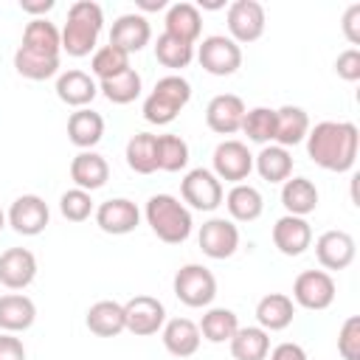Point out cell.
Segmentation results:
<instances>
[{
	"mask_svg": "<svg viewBox=\"0 0 360 360\" xmlns=\"http://www.w3.org/2000/svg\"><path fill=\"white\" fill-rule=\"evenodd\" d=\"M228 343L233 360H267L270 354V332L262 326H239Z\"/></svg>",
	"mask_w": 360,
	"mask_h": 360,
	"instance_id": "32",
	"label": "cell"
},
{
	"mask_svg": "<svg viewBox=\"0 0 360 360\" xmlns=\"http://www.w3.org/2000/svg\"><path fill=\"white\" fill-rule=\"evenodd\" d=\"M267 17H264V6L256 0H233L228 6V34L236 45H248L256 42L264 34Z\"/></svg>",
	"mask_w": 360,
	"mask_h": 360,
	"instance_id": "11",
	"label": "cell"
},
{
	"mask_svg": "<svg viewBox=\"0 0 360 360\" xmlns=\"http://www.w3.org/2000/svg\"><path fill=\"white\" fill-rule=\"evenodd\" d=\"M37 278V256L28 248H8L0 253V284L8 290H25Z\"/></svg>",
	"mask_w": 360,
	"mask_h": 360,
	"instance_id": "19",
	"label": "cell"
},
{
	"mask_svg": "<svg viewBox=\"0 0 360 360\" xmlns=\"http://www.w3.org/2000/svg\"><path fill=\"white\" fill-rule=\"evenodd\" d=\"M155 59L163 65V68H172V70H180V68H188L191 59H194V45L177 39V37H169L166 31L158 37L155 42Z\"/></svg>",
	"mask_w": 360,
	"mask_h": 360,
	"instance_id": "38",
	"label": "cell"
},
{
	"mask_svg": "<svg viewBox=\"0 0 360 360\" xmlns=\"http://www.w3.org/2000/svg\"><path fill=\"white\" fill-rule=\"evenodd\" d=\"M84 323L98 338H115V335H121L127 329L124 326V304H118V301H96L87 309Z\"/></svg>",
	"mask_w": 360,
	"mask_h": 360,
	"instance_id": "31",
	"label": "cell"
},
{
	"mask_svg": "<svg viewBox=\"0 0 360 360\" xmlns=\"http://www.w3.org/2000/svg\"><path fill=\"white\" fill-rule=\"evenodd\" d=\"M96 93H98V84H96V79L90 76V73H84V70H65V73H59L56 76V96H59V101H65L68 107H76V110H82V107H87L93 98H96Z\"/></svg>",
	"mask_w": 360,
	"mask_h": 360,
	"instance_id": "21",
	"label": "cell"
},
{
	"mask_svg": "<svg viewBox=\"0 0 360 360\" xmlns=\"http://www.w3.org/2000/svg\"><path fill=\"white\" fill-rule=\"evenodd\" d=\"M183 202H188L194 211H217L222 205V180L211 169H191L180 183Z\"/></svg>",
	"mask_w": 360,
	"mask_h": 360,
	"instance_id": "8",
	"label": "cell"
},
{
	"mask_svg": "<svg viewBox=\"0 0 360 360\" xmlns=\"http://www.w3.org/2000/svg\"><path fill=\"white\" fill-rule=\"evenodd\" d=\"M70 180L82 191H96L110 180V163L104 160V155L84 149L70 160Z\"/></svg>",
	"mask_w": 360,
	"mask_h": 360,
	"instance_id": "20",
	"label": "cell"
},
{
	"mask_svg": "<svg viewBox=\"0 0 360 360\" xmlns=\"http://www.w3.org/2000/svg\"><path fill=\"white\" fill-rule=\"evenodd\" d=\"M338 354L343 360H360V315H349L338 332Z\"/></svg>",
	"mask_w": 360,
	"mask_h": 360,
	"instance_id": "43",
	"label": "cell"
},
{
	"mask_svg": "<svg viewBox=\"0 0 360 360\" xmlns=\"http://www.w3.org/2000/svg\"><path fill=\"white\" fill-rule=\"evenodd\" d=\"M143 217H146V225L152 228V233L166 245H183L194 228L191 211L172 194H152L146 200Z\"/></svg>",
	"mask_w": 360,
	"mask_h": 360,
	"instance_id": "3",
	"label": "cell"
},
{
	"mask_svg": "<svg viewBox=\"0 0 360 360\" xmlns=\"http://www.w3.org/2000/svg\"><path fill=\"white\" fill-rule=\"evenodd\" d=\"M307 132H309V115H307V110H301L295 104H284V107L276 110V138H273L276 146L290 149V146L301 143L307 138Z\"/></svg>",
	"mask_w": 360,
	"mask_h": 360,
	"instance_id": "28",
	"label": "cell"
},
{
	"mask_svg": "<svg viewBox=\"0 0 360 360\" xmlns=\"http://www.w3.org/2000/svg\"><path fill=\"white\" fill-rule=\"evenodd\" d=\"M307 155L326 172H349L357 160L360 132L352 121H321L307 132Z\"/></svg>",
	"mask_w": 360,
	"mask_h": 360,
	"instance_id": "1",
	"label": "cell"
},
{
	"mask_svg": "<svg viewBox=\"0 0 360 360\" xmlns=\"http://www.w3.org/2000/svg\"><path fill=\"white\" fill-rule=\"evenodd\" d=\"M273 245L284 256H301L312 245V228L307 217H292V214L278 217L273 225Z\"/></svg>",
	"mask_w": 360,
	"mask_h": 360,
	"instance_id": "18",
	"label": "cell"
},
{
	"mask_svg": "<svg viewBox=\"0 0 360 360\" xmlns=\"http://www.w3.org/2000/svg\"><path fill=\"white\" fill-rule=\"evenodd\" d=\"M141 222V211L132 200L127 197H112V200H104L98 208H96V225L104 231V233H112V236H124V233H132Z\"/></svg>",
	"mask_w": 360,
	"mask_h": 360,
	"instance_id": "15",
	"label": "cell"
},
{
	"mask_svg": "<svg viewBox=\"0 0 360 360\" xmlns=\"http://www.w3.org/2000/svg\"><path fill=\"white\" fill-rule=\"evenodd\" d=\"M222 202H225L231 219H236V222H253V219H259L262 211H264V197H262V191H259L256 186H250V183H236V186L222 197Z\"/></svg>",
	"mask_w": 360,
	"mask_h": 360,
	"instance_id": "27",
	"label": "cell"
},
{
	"mask_svg": "<svg viewBox=\"0 0 360 360\" xmlns=\"http://www.w3.org/2000/svg\"><path fill=\"white\" fill-rule=\"evenodd\" d=\"M197 62L211 76H233L242 68V48L225 34H211L200 42Z\"/></svg>",
	"mask_w": 360,
	"mask_h": 360,
	"instance_id": "6",
	"label": "cell"
},
{
	"mask_svg": "<svg viewBox=\"0 0 360 360\" xmlns=\"http://www.w3.org/2000/svg\"><path fill=\"white\" fill-rule=\"evenodd\" d=\"M200 250L208 259H231L239 248V228L225 217H211L200 228Z\"/></svg>",
	"mask_w": 360,
	"mask_h": 360,
	"instance_id": "13",
	"label": "cell"
},
{
	"mask_svg": "<svg viewBox=\"0 0 360 360\" xmlns=\"http://www.w3.org/2000/svg\"><path fill=\"white\" fill-rule=\"evenodd\" d=\"M37 321V307L28 295L22 292H8L0 295V329L3 332H25Z\"/></svg>",
	"mask_w": 360,
	"mask_h": 360,
	"instance_id": "26",
	"label": "cell"
},
{
	"mask_svg": "<svg viewBox=\"0 0 360 360\" xmlns=\"http://www.w3.org/2000/svg\"><path fill=\"white\" fill-rule=\"evenodd\" d=\"M90 70L98 82H107L124 70H129V53H124L121 48L115 45H101L93 51V59H90Z\"/></svg>",
	"mask_w": 360,
	"mask_h": 360,
	"instance_id": "39",
	"label": "cell"
},
{
	"mask_svg": "<svg viewBox=\"0 0 360 360\" xmlns=\"http://www.w3.org/2000/svg\"><path fill=\"white\" fill-rule=\"evenodd\" d=\"M253 169L262 174V180L267 183H284L292 174V155L284 146L267 143L262 146V152L253 158Z\"/></svg>",
	"mask_w": 360,
	"mask_h": 360,
	"instance_id": "33",
	"label": "cell"
},
{
	"mask_svg": "<svg viewBox=\"0 0 360 360\" xmlns=\"http://www.w3.org/2000/svg\"><path fill=\"white\" fill-rule=\"evenodd\" d=\"M335 73L340 79H346V82H357L360 79V51L357 48H346L343 53H338Z\"/></svg>",
	"mask_w": 360,
	"mask_h": 360,
	"instance_id": "44",
	"label": "cell"
},
{
	"mask_svg": "<svg viewBox=\"0 0 360 360\" xmlns=\"http://www.w3.org/2000/svg\"><path fill=\"white\" fill-rule=\"evenodd\" d=\"M242 132L248 135V141L267 146L276 138V110H270V107L248 110L245 118H242Z\"/></svg>",
	"mask_w": 360,
	"mask_h": 360,
	"instance_id": "40",
	"label": "cell"
},
{
	"mask_svg": "<svg viewBox=\"0 0 360 360\" xmlns=\"http://www.w3.org/2000/svg\"><path fill=\"white\" fill-rule=\"evenodd\" d=\"M20 48H25V51H31V53H39V56H53V59H59V53H62V34H59V28H56L51 20L39 17V20H31V22L25 25Z\"/></svg>",
	"mask_w": 360,
	"mask_h": 360,
	"instance_id": "24",
	"label": "cell"
},
{
	"mask_svg": "<svg viewBox=\"0 0 360 360\" xmlns=\"http://www.w3.org/2000/svg\"><path fill=\"white\" fill-rule=\"evenodd\" d=\"M6 225H8V222H6V211H3V208H0V231H3V228H6Z\"/></svg>",
	"mask_w": 360,
	"mask_h": 360,
	"instance_id": "50",
	"label": "cell"
},
{
	"mask_svg": "<svg viewBox=\"0 0 360 360\" xmlns=\"http://www.w3.org/2000/svg\"><path fill=\"white\" fill-rule=\"evenodd\" d=\"M211 166H214L211 172L219 180H228V183L236 186V183L248 180V174L253 172V155H250L248 143L228 138V141L217 143V149L211 155Z\"/></svg>",
	"mask_w": 360,
	"mask_h": 360,
	"instance_id": "10",
	"label": "cell"
},
{
	"mask_svg": "<svg viewBox=\"0 0 360 360\" xmlns=\"http://www.w3.org/2000/svg\"><path fill=\"white\" fill-rule=\"evenodd\" d=\"M295 318V304L284 292H267L256 304V321L264 332H281L292 323Z\"/></svg>",
	"mask_w": 360,
	"mask_h": 360,
	"instance_id": "23",
	"label": "cell"
},
{
	"mask_svg": "<svg viewBox=\"0 0 360 360\" xmlns=\"http://www.w3.org/2000/svg\"><path fill=\"white\" fill-rule=\"evenodd\" d=\"M188 98H191L188 79H183L177 73H169V76L155 82L152 93L143 98V110L141 112H143V118L149 124L166 127V124H172L180 115V110L188 104Z\"/></svg>",
	"mask_w": 360,
	"mask_h": 360,
	"instance_id": "4",
	"label": "cell"
},
{
	"mask_svg": "<svg viewBox=\"0 0 360 360\" xmlns=\"http://www.w3.org/2000/svg\"><path fill=\"white\" fill-rule=\"evenodd\" d=\"M245 112H248V107L236 93H219L205 107V124L217 135H233L242 129Z\"/></svg>",
	"mask_w": 360,
	"mask_h": 360,
	"instance_id": "14",
	"label": "cell"
},
{
	"mask_svg": "<svg viewBox=\"0 0 360 360\" xmlns=\"http://www.w3.org/2000/svg\"><path fill=\"white\" fill-rule=\"evenodd\" d=\"M172 287H174L177 301H183L186 307H194V309L208 307L217 298V278L202 264H183L174 273Z\"/></svg>",
	"mask_w": 360,
	"mask_h": 360,
	"instance_id": "5",
	"label": "cell"
},
{
	"mask_svg": "<svg viewBox=\"0 0 360 360\" xmlns=\"http://www.w3.org/2000/svg\"><path fill=\"white\" fill-rule=\"evenodd\" d=\"M166 323V307L155 295H135L124 304V326L135 338L158 335Z\"/></svg>",
	"mask_w": 360,
	"mask_h": 360,
	"instance_id": "9",
	"label": "cell"
},
{
	"mask_svg": "<svg viewBox=\"0 0 360 360\" xmlns=\"http://www.w3.org/2000/svg\"><path fill=\"white\" fill-rule=\"evenodd\" d=\"M20 8L25 14H31V20H39L42 14H48L53 8V0H20Z\"/></svg>",
	"mask_w": 360,
	"mask_h": 360,
	"instance_id": "48",
	"label": "cell"
},
{
	"mask_svg": "<svg viewBox=\"0 0 360 360\" xmlns=\"http://www.w3.org/2000/svg\"><path fill=\"white\" fill-rule=\"evenodd\" d=\"M186 163H188V143L174 132L158 135V169L180 172V169H186Z\"/></svg>",
	"mask_w": 360,
	"mask_h": 360,
	"instance_id": "41",
	"label": "cell"
},
{
	"mask_svg": "<svg viewBox=\"0 0 360 360\" xmlns=\"http://www.w3.org/2000/svg\"><path fill=\"white\" fill-rule=\"evenodd\" d=\"M0 360H25V346L11 332L0 335Z\"/></svg>",
	"mask_w": 360,
	"mask_h": 360,
	"instance_id": "46",
	"label": "cell"
},
{
	"mask_svg": "<svg viewBox=\"0 0 360 360\" xmlns=\"http://www.w3.org/2000/svg\"><path fill=\"white\" fill-rule=\"evenodd\" d=\"M281 205L292 217H307L318 208V188L309 177H287L281 186Z\"/></svg>",
	"mask_w": 360,
	"mask_h": 360,
	"instance_id": "30",
	"label": "cell"
},
{
	"mask_svg": "<svg viewBox=\"0 0 360 360\" xmlns=\"http://www.w3.org/2000/svg\"><path fill=\"white\" fill-rule=\"evenodd\" d=\"M127 166L138 174H152L158 172V135L152 132H138L127 141Z\"/></svg>",
	"mask_w": 360,
	"mask_h": 360,
	"instance_id": "34",
	"label": "cell"
},
{
	"mask_svg": "<svg viewBox=\"0 0 360 360\" xmlns=\"http://www.w3.org/2000/svg\"><path fill=\"white\" fill-rule=\"evenodd\" d=\"M270 360H307V352H304V346H298L292 340H284L270 352Z\"/></svg>",
	"mask_w": 360,
	"mask_h": 360,
	"instance_id": "47",
	"label": "cell"
},
{
	"mask_svg": "<svg viewBox=\"0 0 360 360\" xmlns=\"http://www.w3.org/2000/svg\"><path fill=\"white\" fill-rule=\"evenodd\" d=\"M6 222L20 233V236H39L48 222H51V208L39 194H22L11 202Z\"/></svg>",
	"mask_w": 360,
	"mask_h": 360,
	"instance_id": "12",
	"label": "cell"
},
{
	"mask_svg": "<svg viewBox=\"0 0 360 360\" xmlns=\"http://www.w3.org/2000/svg\"><path fill=\"white\" fill-rule=\"evenodd\" d=\"M343 34L349 45H360V3H352L343 14Z\"/></svg>",
	"mask_w": 360,
	"mask_h": 360,
	"instance_id": "45",
	"label": "cell"
},
{
	"mask_svg": "<svg viewBox=\"0 0 360 360\" xmlns=\"http://www.w3.org/2000/svg\"><path fill=\"white\" fill-rule=\"evenodd\" d=\"M59 211L68 222H84L90 214H93V197L90 191H82V188H68L62 197H59Z\"/></svg>",
	"mask_w": 360,
	"mask_h": 360,
	"instance_id": "42",
	"label": "cell"
},
{
	"mask_svg": "<svg viewBox=\"0 0 360 360\" xmlns=\"http://www.w3.org/2000/svg\"><path fill=\"white\" fill-rule=\"evenodd\" d=\"M236 329H239V318L233 309L225 307H211L200 321V335L208 343H228Z\"/></svg>",
	"mask_w": 360,
	"mask_h": 360,
	"instance_id": "35",
	"label": "cell"
},
{
	"mask_svg": "<svg viewBox=\"0 0 360 360\" xmlns=\"http://www.w3.org/2000/svg\"><path fill=\"white\" fill-rule=\"evenodd\" d=\"M335 292H338L335 278L326 270H304L292 281V304H298L309 312H321V309L332 307Z\"/></svg>",
	"mask_w": 360,
	"mask_h": 360,
	"instance_id": "7",
	"label": "cell"
},
{
	"mask_svg": "<svg viewBox=\"0 0 360 360\" xmlns=\"http://www.w3.org/2000/svg\"><path fill=\"white\" fill-rule=\"evenodd\" d=\"M138 8L141 11H160V8H169L166 0H138Z\"/></svg>",
	"mask_w": 360,
	"mask_h": 360,
	"instance_id": "49",
	"label": "cell"
},
{
	"mask_svg": "<svg viewBox=\"0 0 360 360\" xmlns=\"http://www.w3.org/2000/svg\"><path fill=\"white\" fill-rule=\"evenodd\" d=\"M68 138L82 152L93 149L104 138V118L96 110H87V107L70 112V118H68Z\"/></svg>",
	"mask_w": 360,
	"mask_h": 360,
	"instance_id": "29",
	"label": "cell"
},
{
	"mask_svg": "<svg viewBox=\"0 0 360 360\" xmlns=\"http://www.w3.org/2000/svg\"><path fill=\"white\" fill-rule=\"evenodd\" d=\"M357 245L346 231H323L315 239V256L323 270H346L354 262Z\"/></svg>",
	"mask_w": 360,
	"mask_h": 360,
	"instance_id": "16",
	"label": "cell"
},
{
	"mask_svg": "<svg viewBox=\"0 0 360 360\" xmlns=\"http://www.w3.org/2000/svg\"><path fill=\"white\" fill-rule=\"evenodd\" d=\"M14 70L22 76V79H31V82H45L51 76L59 73V59L53 56H39V53H31L25 48H17L14 53Z\"/></svg>",
	"mask_w": 360,
	"mask_h": 360,
	"instance_id": "37",
	"label": "cell"
},
{
	"mask_svg": "<svg viewBox=\"0 0 360 360\" xmlns=\"http://www.w3.org/2000/svg\"><path fill=\"white\" fill-rule=\"evenodd\" d=\"M98 90L112 104H129V101H135L141 96L143 82H141V73L135 68H129V70H124V73H118V76H112L107 82H98Z\"/></svg>",
	"mask_w": 360,
	"mask_h": 360,
	"instance_id": "36",
	"label": "cell"
},
{
	"mask_svg": "<svg viewBox=\"0 0 360 360\" xmlns=\"http://www.w3.org/2000/svg\"><path fill=\"white\" fill-rule=\"evenodd\" d=\"M200 326L188 318H172L163 323V346L174 357H191L200 349Z\"/></svg>",
	"mask_w": 360,
	"mask_h": 360,
	"instance_id": "25",
	"label": "cell"
},
{
	"mask_svg": "<svg viewBox=\"0 0 360 360\" xmlns=\"http://www.w3.org/2000/svg\"><path fill=\"white\" fill-rule=\"evenodd\" d=\"M101 25H104V11H101V6L93 3V0H76V3L68 8L65 28L59 31V34H62V51H65L68 56H76V59L90 56V51H96Z\"/></svg>",
	"mask_w": 360,
	"mask_h": 360,
	"instance_id": "2",
	"label": "cell"
},
{
	"mask_svg": "<svg viewBox=\"0 0 360 360\" xmlns=\"http://www.w3.org/2000/svg\"><path fill=\"white\" fill-rule=\"evenodd\" d=\"M163 25H166L169 37H177L183 42L194 45L200 39V31H202V14L194 3H172L166 8Z\"/></svg>",
	"mask_w": 360,
	"mask_h": 360,
	"instance_id": "22",
	"label": "cell"
},
{
	"mask_svg": "<svg viewBox=\"0 0 360 360\" xmlns=\"http://www.w3.org/2000/svg\"><path fill=\"white\" fill-rule=\"evenodd\" d=\"M149 39H152V25H149V20L143 14H135V11L132 14H121L110 28V45L121 48L129 56L143 51L149 45Z\"/></svg>",
	"mask_w": 360,
	"mask_h": 360,
	"instance_id": "17",
	"label": "cell"
}]
</instances>
